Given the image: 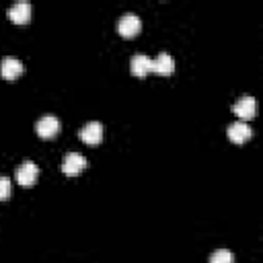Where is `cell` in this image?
I'll return each instance as SVG.
<instances>
[{
  "mask_svg": "<svg viewBox=\"0 0 263 263\" xmlns=\"http://www.w3.org/2000/svg\"><path fill=\"white\" fill-rule=\"evenodd\" d=\"M173 70H175V60H173L171 53L160 51V53L152 60L150 72H156V74H160V76H168V74H173Z\"/></svg>",
  "mask_w": 263,
  "mask_h": 263,
  "instance_id": "obj_7",
  "label": "cell"
},
{
  "mask_svg": "<svg viewBox=\"0 0 263 263\" xmlns=\"http://www.w3.org/2000/svg\"><path fill=\"white\" fill-rule=\"evenodd\" d=\"M31 4L29 2H14L10 8H8V16H10V21L12 23H18V25H23V23H27L29 18H31Z\"/></svg>",
  "mask_w": 263,
  "mask_h": 263,
  "instance_id": "obj_10",
  "label": "cell"
},
{
  "mask_svg": "<svg viewBox=\"0 0 263 263\" xmlns=\"http://www.w3.org/2000/svg\"><path fill=\"white\" fill-rule=\"evenodd\" d=\"M35 129H37V136H39V138L49 140V138H53V136L60 132V119H58L55 115H43V117L37 121Z\"/></svg>",
  "mask_w": 263,
  "mask_h": 263,
  "instance_id": "obj_5",
  "label": "cell"
},
{
  "mask_svg": "<svg viewBox=\"0 0 263 263\" xmlns=\"http://www.w3.org/2000/svg\"><path fill=\"white\" fill-rule=\"evenodd\" d=\"M232 111H234V115L240 117V119H253L255 113H257V101H255L253 97H240V99L234 103Z\"/></svg>",
  "mask_w": 263,
  "mask_h": 263,
  "instance_id": "obj_9",
  "label": "cell"
},
{
  "mask_svg": "<svg viewBox=\"0 0 263 263\" xmlns=\"http://www.w3.org/2000/svg\"><path fill=\"white\" fill-rule=\"evenodd\" d=\"M140 29H142V21H140L138 14H134V12L121 14V18H119V23H117V31H119L121 37L132 39V37H136V35L140 33Z\"/></svg>",
  "mask_w": 263,
  "mask_h": 263,
  "instance_id": "obj_1",
  "label": "cell"
},
{
  "mask_svg": "<svg viewBox=\"0 0 263 263\" xmlns=\"http://www.w3.org/2000/svg\"><path fill=\"white\" fill-rule=\"evenodd\" d=\"M210 263H234V255L228 249H218L210 255Z\"/></svg>",
  "mask_w": 263,
  "mask_h": 263,
  "instance_id": "obj_12",
  "label": "cell"
},
{
  "mask_svg": "<svg viewBox=\"0 0 263 263\" xmlns=\"http://www.w3.org/2000/svg\"><path fill=\"white\" fill-rule=\"evenodd\" d=\"M10 191H12V185H10V179L8 177H0V201H6L10 197Z\"/></svg>",
  "mask_w": 263,
  "mask_h": 263,
  "instance_id": "obj_13",
  "label": "cell"
},
{
  "mask_svg": "<svg viewBox=\"0 0 263 263\" xmlns=\"http://www.w3.org/2000/svg\"><path fill=\"white\" fill-rule=\"evenodd\" d=\"M86 168V158L78 152H68L62 158V173L68 177H76L78 173H82Z\"/></svg>",
  "mask_w": 263,
  "mask_h": 263,
  "instance_id": "obj_2",
  "label": "cell"
},
{
  "mask_svg": "<svg viewBox=\"0 0 263 263\" xmlns=\"http://www.w3.org/2000/svg\"><path fill=\"white\" fill-rule=\"evenodd\" d=\"M23 62L21 60H16V58H4L2 62H0V76L4 78V80H14V78H18L21 74H23Z\"/></svg>",
  "mask_w": 263,
  "mask_h": 263,
  "instance_id": "obj_8",
  "label": "cell"
},
{
  "mask_svg": "<svg viewBox=\"0 0 263 263\" xmlns=\"http://www.w3.org/2000/svg\"><path fill=\"white\" fill-rule=\"evenodd\" d=\"M78 138L84 142V144H101L103 142V123L101 121H88L80 132H78Z\"/></svg>",
  "mask_w": 263,
  "mask_h": 263,
  "instance_id": "obj_4",
  "label": "cell"
},
{
  "mask_svg": "<svg viewBox=\"0 0 263 263\" xmlns=\"http://www.w3.org/2000/svg\"><path fill=\"white\" fill-rule=\"evenodd\" d=\"M228 140L230 142H234V144H245L247 140H251V136H253V129H251V125L249 123H245V121H234V123H230L228 125Z\"/></svg>",
  "mask_w": 263,
  "mask_h": 263,
  "instance_id": "obj_6",
  "label": "cell"
},
{
  "mask_svg": "<svg viewBox=\"0 0 263 263\" xmlns=\"http://www.w3.org/2000/svg\"><path fill=\"white\" fill-rule=\"evenodd\" d=\"M37 177H39V166L33 162V160H25L21 162V166L16 168V183L23 185V187H31L37 183Z\"/></svg>",
  "mask_w": 263,
  "mask_h": 263,
  "instance_id": "obj_3",
  "label": "cell"
},
{
  "mask_svg": "<svg viewBox=\"0 0 263 263\" xmlns=\"http://www.w3.org/2000/svg\"><path fill=\"white\" fill-rule=\"evenodd\" d=\"M150 66H152V58L144 55V53H138L132 58L129 62V68H132V74L138 76V78H144L148 72H150Z\"/></svg>",
  "mask_w": 263,
  "mask_h": 263,
  "instance_id": "obj_11",
  "label": "cell"
}]
</instances>
